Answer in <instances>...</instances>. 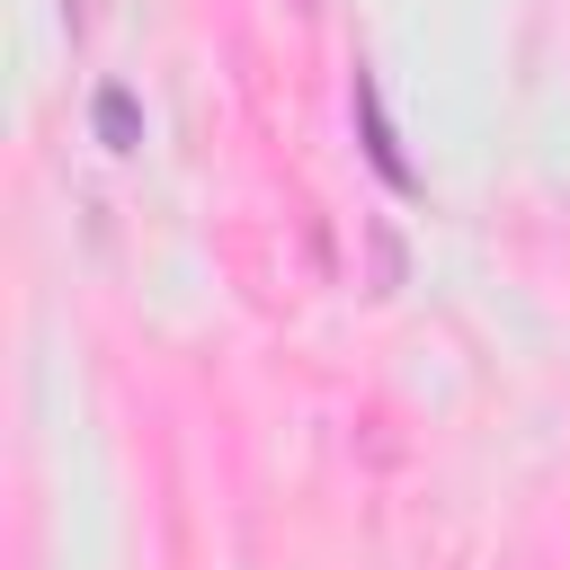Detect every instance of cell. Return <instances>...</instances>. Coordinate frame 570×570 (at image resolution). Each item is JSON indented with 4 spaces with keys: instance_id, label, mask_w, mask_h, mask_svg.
<instances>
[{
    "instance_id": "6da1fadb",
    "label": "cell",
    "mask_w": 570,
    "mask_h": 570,
    "mask_svg": "<svg viewBox=\"0 0 570 570\" xmlns=\"http://www.w3.org/2000/svg\"><path fill=\"white\" fill-rule=\"evenodd\" d=\"M356 125H365V151H374V169L392 178V187H419V169L401 160V134H392V116H383V89L356 71Z\"/></svg>"
},
{
    "instance_id": "7a4b0ae2",
    "label": "cell",
    "mask_w": 570,
    "mask_h": 570,
    "mask_svg": "<svg viewBox=\"0 0 570 570\" xmlns=\"http://www.w3.org/2000/svg\"><path fill=\"white\" fill-rule=\"evenodd\" d=\"M89 116H98V142H107V151H134V142H142V107H134L125 89H98Z\"/></svg>"
}]
</instances>
